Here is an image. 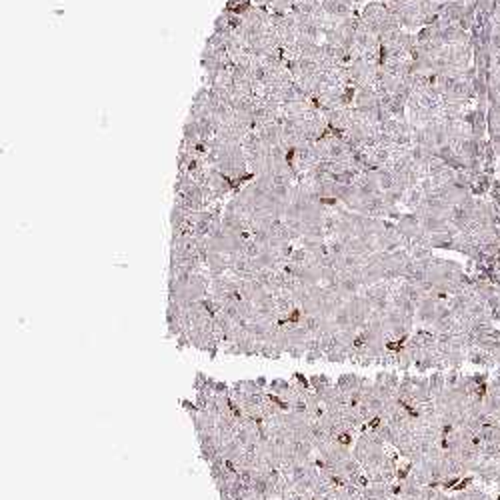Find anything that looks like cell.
I'll return each mask as SVG.
<instances>
[{"label": "cell", "instance_id": "4", "mask_svg": "<svg viewBox=\"0 0 500 500\" xmlns=\"http://www.w3.org/2000/svg\"><path fill=\"white\" fill-rule=\"evenodd\" d=\"M269 388V392H272V395H278V397L286 398L288 397V392H290V388H293V383H286L283 378H276V380L270 383Z\"/></svg>", "mask_w": 500, "mask_h": 500}, {"label": "cell", "instance_id": "3", "mask_svg": "<svg viewBox=\"0 0 500 500\" xmlns=\"http://www.w3.org/2000/svg\"><path fill=\"white\" fill-rule=\"evenodd\" d=\"M308 380H310V388L314 390V395H316L319 398H322V395H324V390H326L328 386L334 385L333 380H331V378H328L326 374H312V376H310Z\"/></svg>", "mask_w": 500, "mask_h": 500}, {"label": "cell", "instance_id": "2", "mask_svg": "<svg viewBox=\"0 0 500 500\" xmlns=\"http://www.w3.org/2000/svg\"><path fill=\"white\" fill-rule=\"evenodd\" d=\"M324 13L333 14L340 20H347L354 16V0H322Z\"/></svg>", "mask_w": 500, "mask_h": 500}, {"label": "cell", "instance_id": "1", "mask_svg": "<svg viewBox=\"0 0 500 500\" xmlns=\"http://www.w3.org/2000/svg\"><path fill=\"white\" fill-rule=\"evenodd\" d=\"M359 20L360 25L366 26L378 39H380L383 34H386V32H390V30H395V28L400 26L397 18H395V14L390 13V8H388L386 4H380V2H372V4H368L359 16Z\"/></svg>", "mask_w": 500, "mask_h": 500}]
</instances>
